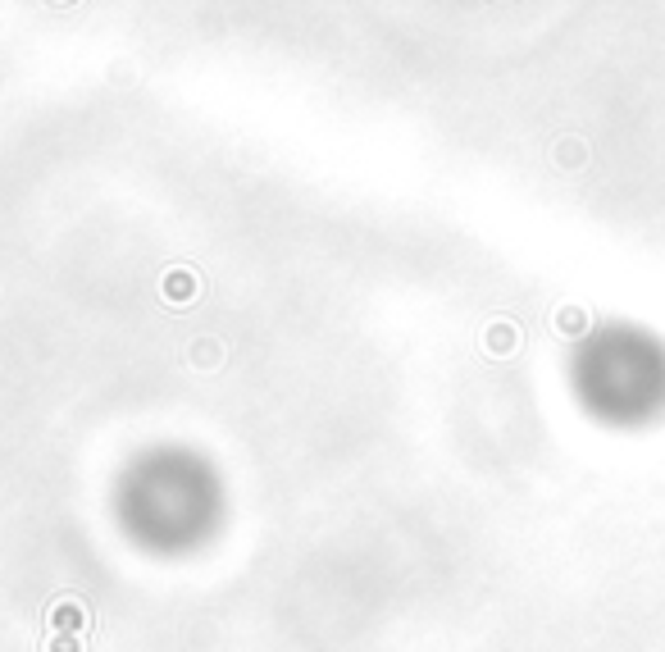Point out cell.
Masks as SVG:
<instances>
[{
  "mask_svg": "<svg viewBox=\"0 0 665 652\" xmlns=\"http://www.w3.org/2000/svg\"><path fill=\"white\" fill-rule=\"evenodd\" d=\"M160 292H164V301H169V306H187V301L201 292V279H196L192 270H169L160 279Z\"/></svg>",
  "mask_w": 665,
  "mask_h": 652,
  "instance_id": "obj_2",
  "label": "cell"
},
{
  "mask_svg": "<svg viewBox=\"0 0 665 652\" xmlns=\"http://www.w3.org/2000/svg\"><path fill=\"white\" fill-rule=\"evenodd\" d=\"M192 352H196V356H192L196 365H219V361H224V347H219V342H210V338H201Z\"/></svg>",
  "mask_w": 665,
  "mask_h": 652,
  "instance_id": "obj_3",
  "label": "cell"
},
{
  "mask_svg": "<svg viewBox=\"0 0 665 652\" xmlns=\"http://www.w3.org/2000/svg\"><path fill=\"white\" fill-rule=\"evenodd\" d=\"M46 625H51V634H87V625H92V611L82 607L78 598H55L51 611H46Z\"/></svg>",
  "mask_w": 665,
  "mask_h": 652,
  "instance_id": "obj_1",
  "label": "cell"
},
{
  "mask_svg": "<svg viewBox=\"0 0 665 652\" xmlns=\"http://www.w3.org/2000/svg\"><path fill=\"white\" fill-rule=\"evenodd\" d=\"M46 652H87V648H82V639H78V634H51Z\"/></svg>",
  "mask_w": 665,
  "mask_h": 652,
  "instance_id": "obj_4",
  "label": "cell"
}]
</instances>
